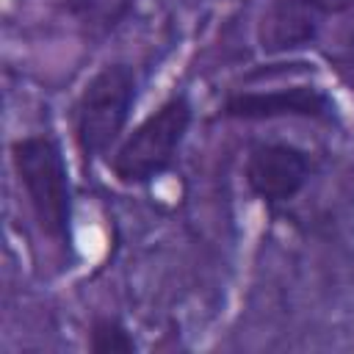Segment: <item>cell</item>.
<instances>
[{
	"label": "cell",
	"instance_id": "obj_1",
	"mask_svg": "<svg viewBox=\"0 0 354 354\" xmlns=\"http://www.w3.org/2000/svg\"><path fill=\"white\" fill-rule=\"evenodd\" d=\"M11 160L30 210L47 238L69 243L72 235V191L61 147L53 136H25L11 144Z\"/></svg>",
	"mask_w": 354,
	"mask_h": 354
},
{
	"label": "cell",
	"instance_id": "obj_2",
	"mask_svg": "<svg viewBox=\"0 0 354 354\" xmlns=\"http://www.w3.org/2000/svg\"><path fill=\"white\" fill-rule=\"evenodd\" d=\"M133 100L136 75L127 64H108L83 86L75 105V141L86 163L116 144L127 124Z\"/></svg>",
	"mask_w": 354,
	"mask_h": 354
},
{
	"label": "cell",
	"instance_id": "obj_3",
	"mask_svg": "<svg viewBox=\"0 0 354 354\" xmlns=\"http://www.w3.org/2000/svg\"><path fill=\"white\" fill-rule=\"evenodd\" d=\"M191 124V102L185 94L166 100L155 113H149L116 149L111 169L119 183L141 185L160 177L188 133Z\"/></svg>",
	"mask_w": 354,
	"mask_h": 354
},
{
	"label": "cell",
	"instance_id": "obj_4",
	"mask_svg": "<svg viewBox=\"0 0 354 354\" xmlns=\"http://www.w3.org/2000/svg\"><path fill=\"white\" fill-rule=\"evenodd\" d=\"M354 0H271L260 28L257 41L263 53H288L307 47L318 39L326 19L348 11Z\"/></svg>",
	"mask_w": 354,
	"mask_h": 354
},
{
	"label": "cell",
	"instance_id": "obj_5",
	"mask_svg": "<svg viewBox=\"0 0 354 354\" xmlns=\"http://www.w3.org/2000/svg\"><path fill=\"white\" fill-rule=\"evenodd\" d=\"M313 163L307 152L290 144H257L246 158V183L254 196L268 205L293 199L310 180Z\"/></svg>",
	"mask_w": 354,
	"mask_h": 354
},
{
	"label": "cell",
	"instance_id": "obj_6",
	"mask_svg": "<svg viewBox=\"0 0 354 354\" xmlns=\"http://www.w3.org/2000/svg\"><path fill=\"white\" fill-rule=\"evenodd\" d=\"M335 111L332 100L315 86H290L274 91H238L224 102V116L230 119H279V116H307L329 119Z\"/></svg>",
	"mask_w": 354,
	"mask_h": 354
},
{
	"label": "cell",
	"instance_id": "obj_7",
	"mask_svg": "<svg viewBox=\"0 0 354 354\" xmlns=\"http://www.w3.org/2000/svg\"><path fill=\"white\" fill-rule=\"evenodd\" d=\"M136 0H66V14L88 36L111 33L133 8Z\"/></svg>",
	"mask_w": 354,
	"mask_h": 354
},
{
	"label": "cell",
	"instance_id": "obj_8",
	"mask_svg": "<svg viewBox=\"0 0 354 354\" xmlns=\"http://www.w3.org/2000/svg\"><path fill=\"white\" fill-rule=\"evenodd\" d=\"M88 348L97 354H130L136 351V340L116 318H97L91 324Z\"/></svg>",
	"mask_w": 354,
	"mask_h": 354
}]
</instances>
